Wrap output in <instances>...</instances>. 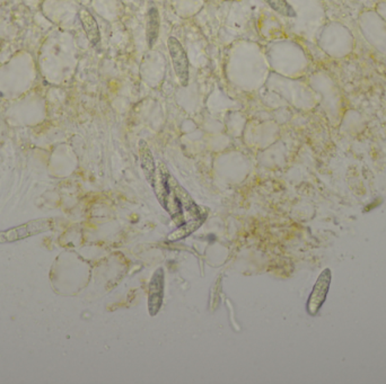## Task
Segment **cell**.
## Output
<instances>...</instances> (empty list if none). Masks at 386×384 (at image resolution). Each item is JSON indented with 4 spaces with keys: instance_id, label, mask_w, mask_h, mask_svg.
<instances>
[{
    "instance_id": "1",
    "label": "cell",
    "mask_w": 386,
    "mask_h": 384,
    "mask_svg": "<svg viewBox=\"0 0 386 384\" xmlns=\"http://www.w3.org/2000/svg\"><path fill=\"white\" fill-rule=\"evenodd\" d=\"M53 228L52 219H37L7 230L0 231V244H12L30 237L48 232Z\"/></svg>"
},
{
    "instance_id": "6",
    "label": "cell",
    "mask_w": 386,
    "mask_h": 384,
    "mask_svg": "<svg viewBox=\"0 0 386 384\" xmlns=\"http://www.w3.org/2000/svg\"><path fill=\"white\" fill-rule=\"evenodd\" d=\"M159 28H161V17L156 7H150L147 12L146 39L149 48L155 46L159 41Z\"/></svg>"
},
{
    "instance_id": "3",
    "label": "cell",
    "mask_w": 386,
    "mask_h": 384,
    "mask_svg": "<svg viewBox=\"0 0 386 384\" xmlns=\"http://www.w3.org/2000/svg\"><path fill=\"white\" fill-rule=\"evenodd\" d=\"M330 283H331V272H330V269H326L319 275L317 284L314 285L313 291L307 302V311L310 315H317V311L322 307L323 302L326 301Z\"/></svg>"
},
{
    "instance_id": "2",
    "label": "cell",
    "mask_w": 386,
    "mask_h": 384,
    "mask_svg": "<svg viewBox=\"0 0 386 384\" xmlns=\"http://www.w3.org/2000/svg\"><path fill=\"white\" fill-rule=\"evenodd\" d=\"M168 46L174 73L179 80V85L182 87H188L190 82V62H188L186 51L177 37H168Z\"/></svg>"
},
{
    "instance_id": "4",
    "label": "cell",
    "mask_w": 386,
    "mask_h": 384,
    "mask_svg": "<svg viewBox=\"0 0 386 384\" xmlns=\"http://www.w3.org/2000/svg\"><path fill=\"white\" fill-rule=\"evenodd\" d=\"M82 30L85 32L86 37L93 46H98L100 42V32L98 21L91 12L86 8H82L78 12Z\"/></svg>"
},
{
    "instance_id": "5",
    "label": "cell",
    "mask_w": 386,
    "mask_h": 384,
    "mask_svg": "<svg viewBox=\"0 0 386 384\" xmlns=\"http://www.w3.org/2000/svg\"><path fill=\"white\" fill-rule=\"evenodd\" d=\"M139 157L141 168L149 184H154L156 175V163L152 157V152L143 140L139 143Z\"/></svg>"
},
{
    "instance_id": "7",
    "label": "cell",
    "mask_w": 386,
    "mask_h": 384,
    "mask_svg": "<svg viewBox=\"0 0 386 384\" xmlns=\"http://www.w3.org/2000/svg\"><path fill=\"white\" fill-rule=\"evenodd\" d=\"M271 10L278 12L279 15L289 17V19H295L297 12L292 8V5L287 0H263Z\"/></svg>"
}]
</instances>
